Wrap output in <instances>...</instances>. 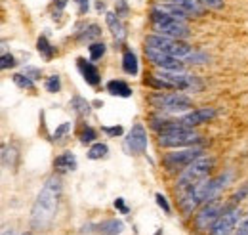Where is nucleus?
Returning <instances> with one entry per match:
<instances>
[{
  "instance_id": "4be33fe9",
  "label": "nucleus",
  "mask_w": 248,
  "mask_h": 235,
  "mask_svg": "<svg viewBox=\"0 0 248 235\" xmlns=\"http://www.w3.org/2000/svg\"><path fill=\"white\" fill-rule=\"evenodd\" d=\"M107 92L113 94V96H119V98H130L132 96V88L124 81H119V79H113V81L107 83Z\"/></svg>"
},
{
  "instance_id": "bb28decb",
  "label": "nucleus",
  "mask_w": 248,
  "mask_h": 235,
  "mask_svg": "<svg viewBox=\"0 0 248 235\" xmlns=\"http://www.w3.org/2000/svg\"><path fill=\"white\" fill-rule=\"evenodd\" d=\"M14 83L23 90H34V81H32L31 77H27L25 73H16L14 75Z\"/></svg>"
},
{
  "instance_id": "ddd939ff",
  "label": "nucleus",
  "mask_w": 248,
  "mask_h": 235,
  "mask_svg": "<svg viewBox=\"0 0 248 235\" xmlns=\"http://www.w3.org/2000/svg\"><path fill=\"white\" fill-rule=\"evenodd\" d=\"M124 146H126V149H128L132 155H141V153H145V149H147V132H145L143 124L138 122V124L132 126V130H130L128 136H126Z\"/></svg>"
},
{
  "instance_id": "f03ea898",
  "label": "nucleus",
  "mask_w": 248,
  "mask_h": 235,
  "mask_svg": "<svg viewBox=\"0 0 248 235\" xmlns=\"http://www.w3.org/2000/svg\"><path fill=\"white\" fill-rule=\"evenodd\" d=\"M229 180H231V172H225V174H219L216 178H206L201 184H197L195 187L187 189L186 193H182V201H180L184 212L186 214H193L201 205L217 199L219 191L227 185Z\"/></svg>"
},
{
  "instance_id": "7ed1b4c3",
  "label": "nucleus",
  "mask_w": 248,
  "mask_h": 235,
  "mask_svg": "<svg viewBox=\"0 0 248 235\" xmlns=\"http://www.w3.org/2000/svg\"><path fill=\"white\" fill-rule=\"evenodd\" d=\"M212 168H214V159L212 157H204V155L199 157L197 161H193L189 167H186L180 172V176L176 180V191L178 193H186L187 189L195 187L197 184H201L202 180H206L210 176Z\"/></svg>"
},
{
  "instance_id": "393cba45",
  "label": "nucleus",
  "mask_w": 248,
  "mask_h": 235,
  "mask_svg": "<svg viewBox=\"0 0 248 235\" xmlns=\"http://www.w3.org/2000/svg\"><path fill=\"white\" fill-rule=\"evenodd\" d=\"M36 50L40 52V56H44L46 59H52V56H54V46L48 42L46 36H38V40H36Z\"/></svg>"
},
{
  "instance_id": "a211bd4d",
  "label": "nucleus",
  "mask_w": 248,
  "mask_h": 235,
  "mask_svg": "<svg viewBox=\"0 0 248 235\" xmlns=\"http://www.w3.org/2000/svg\"><path fill=\"white\" fill-rule=\"evenodd\" d=\"M124 230V224L117 218H109V220H103L101 224L95 226V232L99 235H121Z\"/></svg>"
},
{
  "instance_id": "9b49d317",
  "label": "nucleus",
  "mask_w": 248,
  "mask_h": 235,
  "mask_svg": "<svg viewBox=\"0 0 248 235\" xmlns=\"http://www.w3.org/2000/svg\"><path fill=\"white\" fill-rule=\"evenodd\" d=\"M239 218H241V210L235 205H231L214 222V226L210 228V235H231L239 224Z\"/></svg>"
},
{
  "instance_id": "473e14b6",
  "label": "nucleus",
  "mask_w": 248,
  "mask_h": 235,
  "mask_svg": "<svg viewBox=\"0 0 248 235\" xmlns=\"http://www.w3.org/2000/svg\"><path fill=\"white\" fill-rule=\"evenodd\" d=\"M16 63H17V61H16V58H14L12 54H4V56H2V61H0V67H2V69H12V67H16Z\"/></svg>"
},
{
  "instance_id": "9d476101",
  "label": "nucleus",
  "mask_w": 248,
  "mask_h": 235,
  "mask_svg": "<svg viewBox=\"0 0 248 235\" xmlns=\"http://www.w3.org/2000/svg\"><path fill=\"white\" fill-rule=\"evenodd\" d=\"M229 206L231 205H223V201H219V199L204 203V205L201 206V210L195 214V220H193L195 228H197L199 232H210V228L214 226V222H216L217 218H219Z\"/></svg>"
},
{
  "instance_id": "4c0bfd02",
  "label": "nucleus",
  "mask_w": 248,
  "mask_h": 235,
  "mask_svg": "<svg viewBox=\"0 0 248 235\" xmlns=\"http://www.w3.org/2000/svg\"><path fill=\"white\" fill-rule=\"evenodd\" d=\"M27 77H31L32 81H36V79H40V69H34V67H25V71H23Z\"/></svg>"
},
{
  "instance_id": "a878e982",
  "label": "nucleus",
  "mask_w": 248,
  "mask_h": 235,
  "mask_svg": "<svg viewBox=\"0 0 248 235\" xmlns=\"http://www.w3.org/2000/svg\"><path fill=\"white\" fill-rule=\"evenodd\" d=\"M107 153H109V147L105 146V144H101V142H97V144H93V146L88 149V159L97 161V159L107 157Z\"/></svg>"
},
{
  "instance_id": "20e7f679",
  "label": "nucleus",
  "mask_w": 248,
  "mask_h": 235,
  "mask_svg": "<svg viewBox=\"0 0 248 235\" xmlns=\"http://www.w3.org/2000/svg\"><path fill=\"white\" fill-rule=\"evenodd\" d=\"M149 21H151V29L155 31L156 34L170 36V38H180V40L189 36V27H187L186 21H180V19L168 16L166 12L158 10L156 6H153V10L149 14Z\"/></svg>"
},
{
  "instance_id": "79ce46f5",
  "label": "nucleus",
  "mask_w": 248,
  "mask_h": 235,
  "mask_svg": "<svg viewBox=\"0 0 248 235\" xmlns=\"http://www.w3.org/2000/svg\"><path fill=\"white\" fill-rule=\"evenodd\" d=\"M54 2H56L58 10H63V8H65V4H67V0H54Z\"/></svg>"
},
{
  "instance_id": "c756f323",
  "label": "nucleus",
  "mask_w": 248,
  "mask_h": 235,
  "mask_svg": "<svg viewBox=\"0 0 248 235\" xmlns=\"http://www.w3.org/2000/svg\"><path fill=\"white\" fill-rule=\"evenodd\" d=\"M95 138H97V134H95V130L92 126H84L82 128V132H80V142L82 144H92Z\"/></svg>"
},
{
  "instance_id": "2eb2a0df",
  "label": "nucleus",
  "mask_w": 248,
  "mask_h": 235,
  "mask_svg": "<svg viewBox=\"0 0 248 235\" xmlns=\"http://www.w3.org/2000/svg\"><path fill=\"white\" fill-rule=\"evenodd\" d=\"M77 65H78V71H80L82 79H84L90 86H97V84H99L101 77H99V71H97V67L93 65L92 61H86L84 58H78L77 59Z\"/></svg>"
},
{
  "instance_id": "aec40b11",
  "label": "nucleus",
  "mask_w": 248,
  "mask_h": 235,
  "mask_svg": "<svg viewBox=\"0 0 248 235\" xmlns=\"http://www.w3.org/2000/svg\"><path fill=\"white\" fill-rule=\"evenodd\" d=\"M166 2H174V4H178V6H182L184 10H187L189 12V16L193 17H201L202 14H204V6L199 2V0H166Z\"/></svg>"
},
{
  "instance_id": "a19ab883",
  "label": "nucleus",
  "mask_w": 248,
  "mask_h": 235,
  "mask_svg": "<svg viewBox=\"0 0 248 235\" xmlns=\"http://www.w3.org/2000/svg\"><path fill=\"white\" fill-rule=\"evenodd\" d=\"M115 208H119V210H121L123 214H126V212H128V206L124 205V199H123V197H119V199L115 201Z\"/></svg>"
},
{
  "instance_id": "f704fd0d",
  "label": "nucleus",
  "mask_w": 248,
  "mask_h": 235,
  "mask_svg": "<svg viewBox=\"0 0 248 235\" xmlns=\"http://www.w3.org/2000/svg\"><path fill=\"white\" fill-rule=\"evenodd\" d=\"M247 195H248V184H247V185H243V187H241V189H239V191H237V193H235V195L231 197L233 205H237L239 201H243V199H245Z\"/></svg>"
},
{
  "instance_id": "6e6552de",
  "label": "nucleus",
  "mask_w": 248,
  "mask_h": 235,
  "mask_svg": "<svg viewBox=\"0 0 248 235\" xmlns=\"http://www.w3.org/2000/svg\"><path fill=\"white\" fill-rule=\"evenodd\" d=\"M149 103L160 109V111H168V113H176V111H187L193 107V101L191 98H187L184 94H178V92H170V94H162V92H156L149 96Z\"/></svg>"
},
{
  "instance_id": "dca6fc26",
  "label": "nucleus",
  "mask_w": 248,
  "mask_h": 235,
  "mask_svg": "<svg viewBox=\"0 0 248 235\" xmlns=\"http://www.w3.org/2000/svg\"><path fill=\"white\" fill-rule=\"evenodd\" d=\"M105 21H107V27L111 29V34H113V38H115V42L117 44H123L124 38H126V29H124V23L123 19L117 16V14H107L105 16Z\"/></svg>"
},
{
  "instance_id": "0eeeda50",
  "label": "nucleus",
  "mask_w": 248,
  "mask_h": 235,
  "mask_svg": "<svg viewBox=\"0 0 248 235\" xmlns=\"http://www.w3.org/2000/svg\"><path fill=\"white\" fill-rule=\"evenodd\" d=\"M156 77H160L162 81H166L174 90H182V92H201L204 88L202 81L197 75H191L186 71H164L158 69L155 73Z\"/></svg>"
},
{
  "instance_id": "2f4dec72",
  "label": "nucleus",
  "mask_w": 248,
  "mask_h": 235,
  "mask_svg": "<svg viewBox=\"0 0 248 235\" xmlns=\"http://www.w3.org/2000/svg\"><path fill=\"white\" fill-rule=\"evenodd\" d=\"M204 8H208V10H221L223 8V0H199Z\"/></svg>"
},
{
  "instance_id": "58836bf2",
  "label": "nucleus",
  "mask_w": 248,
  "mask_h": 235,
  "mask_svg": "<svg viewBox=\"0 0 248 235\" xmlns=\"http://www.w3.org/2000/svg\"><path fill=\"white\" fill-rule=\"evenodd\" d=\"M78 4V12L80 14H86L88 12V6H90V0H75Z\"/></svg>"
},
{
  "instance_id": "e433bc0d",
  "label": "nucleus",
  "mask_w": 248,
  "mask_h": 235,
  "mask_svg": "<svg viewBox=\"0 0 248 235\" xmlns=\"http://www.w3.org/2000/svg\"><path fill=\"white\" fill-rule=\"evenodd\" d=\"M103 132L109 136H123V126H103Z\"/></svg>"
},
{
  "instance_id": "39448f33",
  "label": "nucleus",
  "mask_w": 248,
  "mask_h": 235,
  "mask_svg": "<svg viewBox=\"0 0 248 235\" xmlns=\"http://www.w3.org/2000/svg\"><path fill=\"white\" fill-rule=\"evenodd\" d=\"M145 48H151V50H158L162 54H168V56H174V58H180L187 61L195 54L193 46H189L187 42L180 40V38H170V36H162V34H149L145 38Z\"/></svg>"
},
{
  "instance_id": "f3484780",
  "label": "nucleus",
  "mask_w": 248,
  "mask_h": 235,
  "mask_svg": "<svg viewBox=\"0 0 248 235\" xmlns=\"http://www.w3.org/2000/svg\"><path fill=\"white\" fill-rule=\"evenodd\" d=\"M54 168H56V172H71V170H75L77 168V157L71 153V151H65L62 155H58L56 159H54Z\"/></svg>"
},
{
  "instance_id": "cd10ccee",
  "label": "nucleus",
  "mask_w": 248,
  "mask_h": 235,
  "mask_svg": "<svg viewBox=\"0 0 248 235\" xmlns=\"http://www.w3.org/2000/svg\"><path fill=\"white\" fill-rule=\"evenodd\" d=\"M88 52H90V59H92V61H97V59L103 58V54H105V44L99 42V40H95V42H92V44L88 46Z\"/></svg>"
},
{
  "instance_id": "423d86ee",
  "label": "nucleus",
  "mask_w": 248,
  "mask_h": 235,
  "mask_svg": "<svg viewBox=\"0 0 248 235\" xmlns=\"http://www.w3.org/2000/svg\"><path fill=\"white\" fill-rule=\"evenodd\" d=\"M199 157H202V147H180L172 153H166L162 157V165L168 172H182L186 167H189L193 161H197Z\"/></svg>"
},
{
  "instance_id": "c85d7f7f",
  "label": "nucleus",
  "mask_w": 248,
  "mask_h": 235,
  "mask_svg": "<svg viewBox=\"0 0 248 235\" xmlns=\"http://www.w3.org/2000/svg\"><path fill=\"white\" fill-rule=\"evenodd\" d=\"M46 90L48 92H52V94H56V92H60V88H62V81H60V77L58 75H52V77H48L46 79Z\"/></svg>"
},
{
  "instance_id": "b1692460",
  "label": "nucleus",
  "mask_w": 248,
  "mask_h": 235,
  "mask_svg": "<svg viewBox=\"0 0 248 235\" xmlns=\"http://www.w3.org/2000/svg\"><path fill=\"white\" fill-rule=\"evenodd\" d=\"M101 36V29H99V25H95V23H90L86 29L82 31L77 38L80 40V42H90L93 38H99Z\"/></svg>"
},
{
  "instance_id": "1a4fd4ad",
  "label": "nucleus",
  "mask_w": 248,
  "mask_h": 235,
  "mask_svg": "<svg viewBox=\"0 0 248 235\" xmlns=\"http://www.w3.org/2000/svg\"><path fill=\"white\" fill-rule=\"evenodd\" d=\"M201 142H202L201 134L195 132L193 128H184V130H174V132H162V134H158V146L160 147L180 149V147L201 146Z\"/></svg>"
},
{
  "instance_id": "6ab92c4d",
  "label": "nucleus",
  "mask_w": 248,
  "mask_h": 235,
  "mask_svg": "<svg viewBox=\"0 0 248 235\" xmlns=\"http://www.w3.org/2000/svg\"><path fill=\"white\" fill-rule=\"evenodd\" d=\"M156 8H158V10H162V12H166V14H168V16H172V17L180 19V21H187V19L191 17L187 10H184L182 6L174 4V2H162V4H156Z\"/></svg>"
},
{
  "instance_id": "f257e3e1",
  "label": "nucleus",
  "mask_w": 248,
  "mask_h": 235,
  "mask_svg": "<svg viewBox=\"0 0 248 235\" xmlns=\"http://www.w3.org/2000/svg\"><path fill=\"white\" fill-rule=\"evenodd\" d=\"M60 197H62V180L58 176H50L44 182L36 201L32 203L31 228L34 232H44L50 228L60 206Z\"/></svg>"
},
{
  "instance_id": "c9c22d12",
  "label": "nucleus",
  "mask_w": 248,
  "mask_h": 235,
  "mask_svg": "<svg viewBox=\"0 0 248 235\" xmlns=\"http://www.w3.org/2000/svg\"><path fill=\"white\" fill-rule=\"evenodd\" d=\"M117 16L119 17H126L128 16V4H126V0H117Z\"/></svg>"
},
{
  "instance_id": "412c9836",
  "label": "nucleus",
  "mask_w": 248,
  "mask_h": 235,
  "mask_svg": "<svg viewBox=\"0 0 248 235\" xmlns=\"http://www.w3.org/2000/svg\"><path fill=\"white\" fill-rule=\"evenodd\" d=\"M123 69L126 75H138V71H140V63H138V58H136V54L132 52V50H124L123 54Z\"/></svg>"
},
{
  "instance_id": "72a5a7b5",
  "label": "nucleus",
  "mask_w": 248,
  "mask_h": 235,
  "mask_svg": "<svg viewBox=\"0 0 248 235\" xmlns=\"http://www.w3.org/2000/svg\"><path fill=\"white\" fill-rule=\"evenodd\" d=\"M69 130H71V122H63L62 126H58V128H56V132H54V140H62Z\"/></svg>"
},
{
  "instance_id": "7c9ffc66",
  "label": "nucleus",
  "mask_w": 248,
  "mask_h": 235,
  "mask_svg": "<svg viewBox=\"0 0 248 235\" xmlns=\"http://www.w3.org/2000/svg\"><path fill=\"white\" fill-rule=\"evenodd\" d=\"M155 199H156V205L160 206V208H162V210H164L166 214H170V212H172V206H170V203L166 201V197H164L162 193H156Z\"/></svg>"
},
{
  "instance_id": "f8f14e48",
  "label": "nucleus",
  "mask_w": 248,
  "mask_h": 235,
  "mask_svg": "<svg viewBox=\"0 0 248 235\" xmlns=\"http://www.w3.org/2000/svg\"><path fill=\"white\" fill-rule=\"evenodd\" d=\"M145 58H147V61H151L156 69H164V71H184L186 69V61L184 59L162 54L158 50L145 48Z\"/></svg>"
},
{
  "instance_id": "5701e85b",
  "label": "nucleus",
  "mask_w": 248,
  "mask_h": 235,
  "mask_svg": "<svg viewBox=\"0 0 248 235\" xmlns=\"http://www.w3.org/2000/svg\"><path fill=\"white\" fill-rule=\"evenodd\" d=\"M71 107L78 117H86L90 113V101H86L82 96H75L71 100Z\"/></svg>"
},
{
  "instance_id": "ea45409f",
  "label": "nucleus",
  "mask_w": 248,
  "mask_h": 235,
  "mask_svg": "<svg viewBox=\"0 0 248 235\" xmlns=\"http://www.w3.org/2000/svg\"><path fill=\"white\" fill-rule=\"evenodd\" d=\"M235 235H248V216L243 220V224L239 226V230L235 232Z\"/></svg>"
},
{
  "instance_id": "4468645a",
  "label": "nucleus",
  "mask_w": 248,
  "mask_h": 235,
  "mask_svg": "<svg viewBox=\"0 0 248 235\" xmlns=\"http://www.w3.org/2000/svg\"><path fill=\"white\" fill-rule=\"evenodd\" d=\"M216 115L217 111L214 107H199V109H193V111L186 113L184 117H180L178 120L184 126H187V128H193V126H199V124H204V122L216 118Z\"/></svg>"
}]
</instances>
